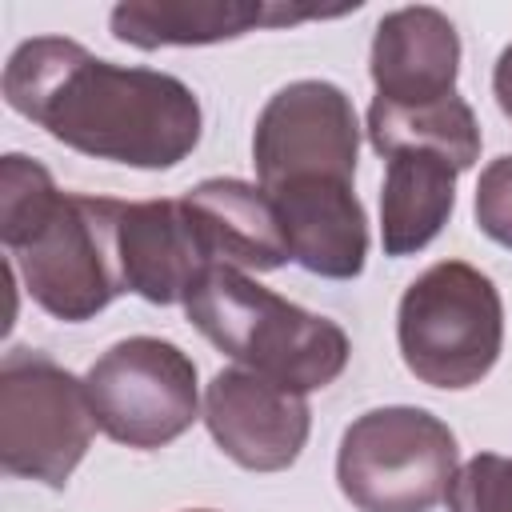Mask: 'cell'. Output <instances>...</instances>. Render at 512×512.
Here are the masks:
<instances>
[{
  "label": "cell",
  "mask_w": 512,
  "mask_h": 512,
  "mask_svg": "<svg viewBox=\"0 0 512 512\" xmlns=\"http://www.w3.org/2000/svg\"><path fill=\"white\" fill-rule=\"evenodd\" d=\"M4 104L56 144L140 172H168L204 132L196 92L160 68L112 64L68 36H32L0 76Z\"/></svg>",
  "instance_id": "6da1fadb"
},
{
  "label": "cell",
  "mask_w": 512,
  "mask_h": 512,
  "mask_svg": "<svg viewBox=\"0 0 512 512\" xmlns=\"http://www.w3.org/2000/svg\"><path fill=\"white\" fill-rule=\"evenodd\" d=\"M0 240L8 272L52 320L84 324L128 292L120 200L60 192L52 172L24 152L0 160Z\"/></svg>",
  "instance_id": "7a4b0ae2"
},
{
  "label": "cell",
  "mask_w": 512,
  "mask_h": 512,
  "mask_svg": "<svg viewBox=\"0 0 512 512\" xmlns=\"http://www.w3.org/2000/svg\"><path fill=\"white\" fill-rule=\"evenodd\" d=\"M184 316L240 368L304 396L336 384L352 356L336 320L284 300L236 268H212L184 300Z\"/></svg>",
  "instance_id": "3957f363"
},
{
  "label": "cell",
  "mask_w": 512,
  "mask_h": 512,
  "mask_svg": "<svg viewBox=\"0 0 512 512\" xmlns=\"http://www.w3.org/2000/svg\"><path fill=\"white\" fill-rule=\"evenodd\" d=\"M396 344L404 368L444 392L480 384L504 348V300L468 260H436L400 296Z\"/></svg>",
  "instance_id": "277c9868"
},
{
  "label": "cell",
  "mask_w": 512,
  "mask_h": 512,
  "mask_svg": "<svg viewBox=\"0 0 512 512\" xmlns=\"http://www.w3.org/2000/svg\"><path fill=\"white\" fill-rule=\"evenodd\" d=\"M456 468V432L416 404L360 412L336 448V484L356 512H432Z\"/></svg>",
  "instance_id": "5b68a950"
},
{
  "label": "cell",
  "mask_w": 512,
  "mask_h": 512,
  "mask_svg": "<svg viewBox=\"0 0 512 512\" xmlns=\"http://www.w3.org/2000/svg\"><path fill=\"white\" fill-rule=\"evenodd\" d=\"M96 416L80 376L36 348L0 364V468L44 488H64L92 448Z\"/></svg>",
  "instance_id": "8992f818"
},
{
  "label": "cell",
  "mask_w": 512,
  "mask_h": 512,
  "mask_svg": "<svg viewBox=\"0 0 512 512\" xmlns=\"http://www.w3.org/2000/svg\"><path fill=\"white\" fill-rule=\"evenodd\" d=\"M96 428L136 452L180 440L200 412L196 360L160 336H128L92 360L84 372Z\"/></svg>",
  "instance_id": "52a82bcc"
},
{
  "label": "cell",
  "mask_w": 512,
  "mask_h": 512,
  "mask_svg": "<svg viewBox=\"0 0 512 512\" xmlns=\"http://www.w3.org/2000/svg\"><path fill=\"white\" fill-rule=\"evenodd\" d=\"M360 120L352 96L332 80H292L268 96L252 128V164L260 188L304 176L356 180Z\"/></svg>",
  "instance_id": "ba28073f"
},
{
  "label": "cell",
  "mask_w": 512,
  "mask_h": 512,
  "mask_svg": "<svg viewBox=\"0 0 512 512\" xmlns=\"http://www.w3.org/2000/svg\"><path fill=\"white\" fill-rule=\"evenodd\" d=\"M204 424L232 464L248 472H284L308 444L312 408L304 392L232 364L204 388Z\"/></svg>",
  "instance_id": "9c48e42d"
},
{
  "label": "cell",
  "mask_w": 512,
  "mask_h": 512,
  "mask_svg": "<svg viewBox=\"0 0 512 512\" xmlns=\"http://www.w3.org/2000/svg\"><path fill=\"white\" fill-rule=\"evenodd\" d=\"M360 8V4H356ZM356 8H292L280 0H124L112 8L108 28L120 44L156 52V48H200L220 40H240L256 28H284L304 20H332Z\"/></svg>",
  "instance_id": "30bf717a"
},
{
  "label": "cell",
  "mask_w": 512,
  "mask_h": 512,
  "mask_svg": "<svg viewBox=\"0 0 512 512\" xmlns=\"http://www.w3.org/2000/svg\"><path fill=\"white\" fill-rule=\"evenodd\" d=\"M280 212L288 256L324 280H356L368 260V216L352 180L304 176L264 188Z\"/></svg>",
  "instance_id": "8fae6325"
},
{
  "label": "cell",
  "mask_w": 512,
  "mask_h": 512,
  "mask_svg": "<svg viewBox=\"0 0 512 512\" xmlns=\"http://www.w3.org/2000/svg\"><path fill=\"white\" fill-rule=\"evenodd\" d=\"M368 76L376 100L388 104L416 108L452 96L460 76L456 24L432 4H412L380 16L368 52Z\"/></svg>",
  "instance_id": "7c38bea8"
},
{
  "label": "cell",
  "mask_w": 512,
  "mask_h": 512,
  "mask_svg": "<svg viewBox=\"0 0 512 512\" xmlns=\"http://www.w3.org/2000/svg\"><path fill=\"white\" fill-rule=\"evenodd\" d=\"M120 268L128 292L148 304H184L212 272L180 196L120 200Z\"/></svg>",
  "instance_id": "4fadbf2b"
},
{
  "label": "cell",
  "mask_w": 512,
  "mask_h": 512,
  "mask_svg": "<svg viewBox=\"0 0 512 512\" xmlns=\"http://www.w3.org/2000/svg\"><path fill=\"white\" fill-rule=\"evenodd\" d=\"M180 200L212 268L272 272L292 260L280 228V212L260 184L236 176H212L188 188Z\"/></svg>",
  "instance_id": "5bb4252c"
},
{
  "label": "cell",
  "mask_w": 512,
  "mask_h": 512,
  "mask_svg": "<svg viewBox=\"0 0 512 512\" xmlns=\"http://www.w3.org/2000/svg\"><path fill=\"white\" fill-rule=\"evenodd\" d=\"M456 164L440 152H396L388 156L380 184V244L384 256L424 252L456 208Z\"/></svg>",
  "instance_id": "9a60e30c"
},
{
  "label": "cell",
  "mask_w": 512,
  "mask_h": 512,
  "mask_svg": "<svg viewBox=\"0 0 512 512\" xmlns=\"http://www.w3.org/2000/svg\"><path fill=\"white\" fill-rule=\"evenodd\" d=\"M364 132H368V144L388 160L396 152H440L444 160L456 164V172H468L476 160H480V124H476V112L472 104L452 92L436 104H388V100H376L368 104V120H364Z\"/></svg>",
  "instance_id": "2e32d148"
},
{
  "label": "cell",
  "mask_w": 512,
  "mask_h": 512,
  "mask_svg": "<svg viewBox=\"0 0 512 512\" xmlns=\"http://www.w3.org/2000/svg\"><path fill=\"white\" fill-rule=\"evenodd\" d=\"M448 512H512V456L476 452L464 460L444 496Z\"/></svg>",
  "instance_id": "e0dca14e"
},
{
  "label": "cell",
  "mask_w": 512,
  "mask_h": 512,
  "mask_svg": "<svg viewBox=\"0 0 512 512\" xmlns=\"http://www.w3.org/2000/svg\"><path fill=\"white\" fill-rule=\"evenodd\" d=\"M472 208H476V228L492 244L512 252V152L484 164Z\"/></svg>",
  "instance_id": "ac0fdd59"
},
{
  "label": "cell",
  "mask_w": 512,
  "mask_h": 512,
  "mask_svg": "<svg viewBox=\"0 0 512 512\" xmlns=\"http://www.w3.org/2000/svg\"><path fill=\"white\" fill-rule=\"evenodd\" d=\"M492 96H496V108L512 120V44H504V52L496 56V68H492Z\"/></svg>",
  "instance_id": "d6986e66"
},
{
  "label": "cell",
  "mask_w": 512,
  "mask_h": 512,
  "mask_svg": "<svg viewBox=\"0 0 512 512\" xmlns=\"http://www.w3.org/2000/svg\"><path fill=\"white\" fill-rule=\"evenodd\" d=\"M184 512H212V508H184Z\"/></svg>",
  "instance_id": "ffe728a7"
}]
</instances>
